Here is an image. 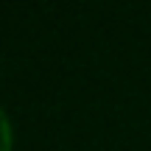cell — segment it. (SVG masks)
Masks as SVG:
<instances>
[{"label":"cell","mask_w":151,"mask_h":151,"mask_svg":"<svg viewBox=\"0 0 151 151\" xmlns=\"http://www.w3.org/2000/svg\"><path fill=\"white\" fill-rule=\"evenodd\" d=\"M0 151H11V123L0 109Z\"/></svg>","instance_id":"obj_1"}]
</instances>
